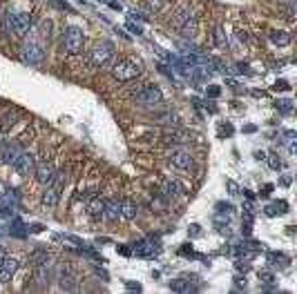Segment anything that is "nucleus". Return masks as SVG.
<instances>
[{"label":"nucleus","mask_w":297,"mask_h":294,"mask_svg":"<svg viewBox=\"0 0 297 294\" xmlns=\"http://www.w3.org/2000/svg\"><path fill=\"white\" fill-rule=\"evenodd\" d=\"M270 192H273V185H266V187H264V196H268V194H270Z\"/></svg>","instance_id":"obj_42"},{"label":"nucleus","mask_w":297,"mask_h":294,"mask_svg":"<svg viewBox=\"0 0 297 294\" xmlns=\"http://www.w3.org/2000/svg\"><path fill=\"white\" fill-rule=\"evenodd\" d=\"M18 267H20V261L18 259H7L5 256V261L0 263V283H7V281H11V276L18 272Z\"/></svg>","instance_id":"obj_12"},{"label":"nucleus","mask_w":297,"mask_h":294,"mask_svg":"<svg viewBox=\"0 0 297 294\" xmlns=\"http://www.w3.org/2000/svg\"><path fill=\"white\" fill-rule=\"evenodd\" d=\"M212 43L217 45V47H228V38H226V31H224V27H214V31H212Z\"/></svg>","instance_id":"obj_26"},{"label":"nucleus","mask_w":297,"mask_h":294,"mask_svg":"<svg viewBox=\"0 0 297 294\" xmlns=\"http://www.w3.org/2000/svg\"><path fill=\"white\" fill-rule=\"evenodd\" d=\"M132 252H137V256L143 259H154L159 254V243L154 241V237H150V241H137L132 245Z\"/></svg>","instance_id":"obj_10"},{"label":"nucleus","mask_w":297,"mask_h":294,"mask_svg":"<svg viewBox=\"0 0 297 294\" xmlns=\"http://www.w3.org/2000/svg\"><path fill=\"white\" fill-rule=\"evenodd\" d=\"M192 237H199V225H192Z\"/></svg>","instance_id":"obj_43"},{"label":"nucleus","mask_w":297,"mask_h":294,"mask_svg":"<svg viewBox=\"0 0 297 294\" xmlns=\"http://www.w3.org/2000/svg\"><path fill=\"white\" fill-rule=\"evenodd\" d=\"M161 123H166V125H177V114L168 111V114L161 116Z\"/></svg>","instance_id":"obj_34"},{"label":"nucleus","mask_w":297,"mask_h":294,"mask_svg":"<svg viewBox=\"0 0 297 294\" xmlns=\"http://www.w3.org/2000/svg\"><path fill=\"white\" fill-rule=\"evenodd\" d=\"M20 58L27 65H43L45 63V49L38 43H25L20 49Z\"/></svg>","instance_id":"obj_8"},{"label":"nucleus","mask_w":297,"mask_h":294,"mask_svg":"<svg viewBox=\"0 0 297 294\" xmlns=\"http://www.w3.org/2000/svg\"><path fill=\"white\" fill-rule=\"evenodd\" d=\"M49 261V254H47V250H43V247H38V250H34L30 254V263L31 266H43V263H47Z\"/></svg>","instance_id":"obj_24"},{"label":"nucleus","mask_w":297,"mask_h":294,"mask_svg":"<svg viewBox=\"0 0 297 294\" xmlns=\"http://www.w3.org/2000/svg\"><path fill=\"white\" fill-rule=\"evenodd\" d=\"M134 103L141 107H159L163 103V92L156 85H143L134 92Z\"/></svg>","instance_id":"obj_4"},{"label":"nucleus","mask_w":297,"mask_h":294,"mask_svg":"<svg viewBox=\"0 0 297 294\" xmlns=\"http://www.w3.org/2000/svg\"><path fill=\"white\" fill-rule=\"evenodd\" d=\"M60 201V189L59 187H54V185H47V189L43 192V196H40V203H43V208L52 210L56 208Z\"/></svg>","instance_id":"obj_16"},{"label":"nucleus","mask_w":297,"mask_h":294,"mask_svg":"<svg viewBox=\"0 0 297 294\" xmlns=\"http://www.w3.org/2000/svg\"><path fill=\"white\" fill-rule=\"evenodd\" d=\"M103 210H105V201H103V198H94V201L88 205V214L92 218H101Z\"/></svg>","instance_id":"obj_22"},{"label":"nucleus","mask_w":297,"mask_h":294,"mask_svg":"<svg viewBox=\"0 0 297 294\" xmlns=\"http://www.w3.org/2000/svg\"><path fill=\"white\" fill-rule=\"evenodd\" d=\"M268 38H270V43L277 45V47H286V45H291L293 36L288 34V31H279V29H273L270 34H268Z\"/></svg>","instance_id":"obj_21"},{"label":"nucleus","mask_w":297,"mask_h":294,"mask_svg":"<svg viewBox=\"0 0 297 294\" xmlns=\"http://www.w3.org/2000/svg\"><path fill=\"white\" fill-rule=\"evenodd\" d=\"M268 163H270V167H273V169H282V160L277 159V154L270 156V159H268Z\"/></svg>","instance_id":"obj_35"},{"label":"nucleus","mask_w":297,"mask_h":294,"mask_svg":"<svg viewBox=\"0 0 297 294\" xmlns=\"http://www.w3.org/2000/svg\"><path fill=\"white\" fill-rule=\"evenodd\" d=\"M103 218L110 223L119 221L121 218V201L112 198V201H105V210H103Z\"/></svg>","instance_id":"obj_17"},{"label":"nucleus","mask_w":297,"mask_h":294,"mask_svg":"<svg viewBox=\"0 0 297 294\" xmlns=\"http://www.w3.org/2000/svg\"><path fill=\"white\" fill-rule=\"evenodd\" d=\"M288 203L286 201H277V203H275V205H268V208H266V214H268V216H277V214H286L288 212Z\"/></svg>","instance_id":"obj_27"},{"label":"nucleus","mask_w":297,"mask_h":294,"mask_svg":"<svg viewBox=\"0 0 297 294\" xmlns=\"http://www.w3.org/2000/svg\"><path fill=\"white\" fill-rule=\"evenodd\" d=\"M161 192H163V196H166V198H177V196H181V194L185 192V187L179 183V181L172 179V181H166V183H163Z\"/></svg>","instance_id":"obj_19"},{"label":"nucleus","mask_w":297,"mask_h":294,"mask_svg":"<svg viewBox=\"0 0 297 294\" xmlns=\"http://www.w3.org/2000/svg\"><path fill=\"white\" fill-rule=\"evenodd\" d=\"M16 118H18V111H7L2 123H0V127H2V130H9V127L16 123Z\"/></svg>","instance_id":"obj_29"},{"label":"nucleus","mask_w":297,"mask_h":294,"mask_svg":"<svg viewBox=\"0 0 297 294\" xmlns=\"http://www.w3.org/2000/svg\"><path fill=\"white\" fill-rule=\"evenodd\" d=\"M139 208H137V203L132 201V198H123L121 201V218H125V221H132V218L137 216Z\"/></svg>","instance_id":"obj_20"},{"label":"nucleus","mask_w":297,"mask_h":294,"mask_svg":"<svg viewBox=\"0 0 297 294\" xmlns=\"http://www.w3.org/2000/svg\"><path fill=\"white\" fill-rule=\"evenodd\" d=\"M275 89H288V82L286 80H277V82H275Z\"/></svg>","instance_id":"obj_38"},{"label":"nucleus","mask_w":297,"mask_h":294,"mask_svg":"<svg viewBox=\"0 0 297 294\" xmlns=\"http://www.w3.org/2000/svg\"><path fill=\"white\" fill-rule=\"evenodd\" d=\"M11 167L16 169V174L18 176H30V174H34L36 169V156L31 154V152H20V156L14 160V165Z\"/></svg>","instance_id":"obj_9"},{"label":"nucleus","mask_w":297,"mask_h":294,"mask_svg":"<svg viewBox=\"0 0 297 294\" xmlns=\"http://www.w3.org/2000/svg\"><path fill=\"white\" fill-rule=\"evenodd\" d=\"M190 140V134H185V132H179V130H168L166 134L161 136V143L168 145V147H181Z\"/></svg>","instance_id":"obj_11"},{"label":"nucleus","mask_w":297,"mask_h":294,"mask_svg":"<svg viewBox=\"0 0 297 294\" xmlns=\"http://www.w3.org/2000/svg\"><path fill=\"white\" fill-rule=\"evenodd\" d=\"M60 49H63L67 56H78V53L85 49V36L81 27H65L63 36H60Z\"/></svg>","instance_id":"obj_2"},{"label":"nucleus","mask_w":297,"mask_h":294,"mask_svg":"<svg viewBox=\"0 0 297 294\" xmlns=\"http://www.w3.org/2000/svg\"><path fill=\"white\" fill-rule=\"evenodd\" d=\"M228 189H230V194H239V185L235 181H228Z\"/></svg>","instance_id":"obj_37"},{"label":"nucleus","mask_w":297,"mask_h":294,"mask_svg":"<svg viewBox=\"0 0 297 294\" xmlns=\"http://www.w3.org/2000/svg\"><path fill=\"white\" fill-rule=\"evenodd\" d=\"M34 174L40 185H49L54 181V176H56V169H54L52 163H40V165H36Z\"/></svg>","instance_id":"obj_14"},{"label":"nucleus","mask_w":297,"mask_h":294,"mask_svg":"<svg viewBox=\"0 0 297 294\" xmlns=\"http://www.w3.org/2000/svg\"><path fill=\"white\" fill-rule=\"evenodd\" d=\"M52 263H43V266H36V274H34V279H36V283L40 285V288H47L49 285V281H52Z\"/></svg>","instance_id":"obj_18"},{"label":"nucleus","mask_w":297,"mask_h":294,"mask_svg":"<svg viewBox=\"0 0 297 294\" xmlns=\"http://www.w3.org/2000/svg\"><path fill=\"white\" fill-rule=\"evenodd\" d=\"M163 7H166V0H146V9L150 14H159Z\"/></svg>","instance_id":"obj_28"},{"label":"nucleus","mask_w":297,"mask_h":294,"mask_svg":"<svg viewBox=\"0 0 297 294\" xmlns=\"http://www.w3.org/2000/svg\"><path fill=\"white\" fill-rule=\"evenodd\" d=\"M172 27L179 31L181 38L190 40L197 36V31H199V18H197V14L192 9H181L179 14L172 18Z\"/></svg>","instance_id":"obj_1"},{"label":"nucleus","mask_w":297,"mask_h":294,"mask_svg":"<svg viewBox=\"0 0 297 294\" xmlns=\"http://www.w3.org/2000/svg\"><path fill=\"white\" fill-rule=\"evenodd\" d=\"M168 163H170V167L179 169V172H188V169L195 165V159H192V154L188 150L175 147V150L170 152V156H168Z\"/></svg>","instance_id":"obj_7"},{"label":"nucleus","mask_w":297,"mask_h":294,"mask_svg":"<svg viewBox=\"0 0 297 294\" xmlns=\"http://www.w3.org/2000/svg\"><path fill=\"white\" fill-rule=\"evenodd\" d=\"M52 29H54V23L52 20H43V23H40V34L45 36V38H52Z\"/></svg>","instance_id":"obj_32"},{"label":"nucleus","mask_w":297,"mask_h":294,"mask_svg":"<svg viewBox=\"0 0 297 294\" xmlns=\"http://www.w3.org/2000/svg\"><path fill=\"white\" fill-rule=\"evenodd\" d=\"M59 288L63 290V292H76V290H78L76 276H74L67 267H65V270H60V274H59Z\"/></svg>","instance_id":"obj_15"},{"label":"nucleus","mask_w":297,"mask_h":294,"mask_svg":"<svg viewBox=\"0 0 297 294\" xmlns=\"http://www.w3.org/2000/svg\"><path fill=\"white\" fill-rule=\"evenodd\" d=\"M170 290H175V292H195V285H190V281L185 279H175L170 281Z\"/></svg>","instance_id":"obj_25"},{"label":"nucleus","mask_w":297,"mask_h":294,"mask_svg":"<svg viewBox=\"0 0 297 294\" xmlns=\"http://www.w3.org/2000/svg\"><path fill=\"white\" fill-rule=\"evenodd\" d=\"M112 58H114V45L110 43V40H101V43L89 52V63H92L94 67H105V65L112 63Z\"/></svg>","instance_id":"obj_5"},{"label":"nucleus","mask_w":297,"mask_h":294,"mask_svg":"<svg viewBox=\"0 0 297 294\" xmlns=\"http://www.w3.org/2000/svg\"><path fill=\"white\" fill-rule=\"evenodd\" d=\"M275 105H277V109L284 111V114H291L293 111V101H288V98H282V101H277Z\"/></svg>","instance_id":"obj_33"},{"label":"nucleus","mask_w":297,"mask_h":294,"mask_svg":"<svg viewBox=\"0 0 297 294\" xmlns=\"http://www.w3.org/2000/svg\"><path fill=\"white\" fill-rule=\"evenodd\" d=\"M5 256H7V254H5V250H0V263L5 261Z\"/></svg>","instance_id":"obj_44"},{"label":"nucleus","mask_w":297,"mask_h":294,"mask_svg":"<svg viewBox=\"0 0 297 294\" xmlns=\"http://www.w3.org/2000/svg\"><path fill=\"white\" fill-rule=\"evenodd\" d=\"M31 29V14L27 11H7L5 14V31L11 34L14 31L16 36H27Z\"/></svg>","instance_id":"obj_3"},{"label":"nucleus","mask_w":297,"mask_h":294,"mask_svg":"<svg viewBox=\"0 0 297 294\" xmlns=\"http://www.w3.org/2000/svg\"><path fill=\"white\" fill-rule=\"evenodd\" d=\"M259 281H262L264 285H273L275 283V274L273 272H268V270H259Z\"/></svg>","instance_id":"obj_30"},{"label":"nucleus","mask_w":297,"mask_h":294,"mask_svg":"<svg viewBox=\"0 0 297 294\" xmlns=\"http://www.w3.org/2000/svg\"><path fill=\"white\" fill-rule=\"evenodd\" d=\"M127 27H130L132 29V31H134V34H141V27H139V25H134V23H127Z\"/></svg>","instance_id":"obj_41"},{"label":"nucleus","mask_w":297,"mask_h":294,"mask_svg":"<svg viewBox=\"0 0 297 294\" xmlns=\"http://www.w3.org/2000/svg\"><path fill=\"white\" fill-rule=\"evenodd\" d=\"M219 92H221V89H219L217 85H210V87H208V92H206V94H208L210 98H217V96H219Z\"/></svg>","instance_id":"obj_36"},{"label":"nucleus","mask_w":297,"mask_h":294,"mask_svg":"<svg viewBox=\"0 0 297 294\" xmlns=\"http://www.w3.org/2000/svg\"><path fill=\"white\" fill-rule=\"evenodd\" d=\"M112 76L121 82H130L141 76V67L134 60H117L112 67Z\"/></svg>","instance_id":"obj_6"},{"label":"nucleus","mask_w":297,"mask_h":294,"mask_svg":"<svg viewBox=\"0 0 297 294\" xmlns=\"http://www.w3.org/2000/svg\"><path fill=\"white\" fill-rule=\"evenodd\" d=\"M117 250H119V252H121V254H123V256H130V254H132V250H130V247H125V245H121V247H117Z\"/></svg>","instance_id":"obj_40"},{"label":"nucleus","mask_w":297,"mask_h":294,"mask_svg":"<svg viewBox=\"0 0 297 294\" xmlns=\"http://www.w3.org/2000/svg\"><path fill=\"white\" fill-rule=\"evenodd\" d=\"M20 152H23L20 143H5V147H2V152H0V163L2 165H14V160L20 156Z\"/></svg>","instance_id":"obj_13"},{"label":"nucleus","mask_w":297,"mask_h":294,"mask_svg":"<svg viewBox=\"0 0 297 294\" xmlns=\"http://www.w3.org/2000/svg\"><path fill=\"white\" fill-rule=\"evenodd\" d=\"M127 290H137V292H141V285H139V283H132V281H127Z\"/></svg>","instance_id":"obj_39"},{"label":"nucleus","mask_w":297,"mask_h":294,"mask_svg":"<svg viewBox=\"0 0 297 294\" xmlns=\"http://www.w3.org/2000/svg\"><path fill=\"white\" fill-rule=\"evenodd\" d=\"M266 261L270 263L273 267H286L288 266V256L279 254V252H268L266 254Z\"/></svg>","instance_id":"obj_23"},{"label":"nucleus","mask_w":297,"mask_h":294,"mask_svg":"<svg viewBox=\"0 0 297 294\" xmlns=\"http://www.w3.org/2000/svg\"><path fill=\"white\" fill-rule=\"evenodd\" d=\"M49 5L56 7V9H60V11H67V14H74V7H72V5H67V2H63V0H49Z\"/></svg>","instance_id":"obj_31"}]
</instances>
